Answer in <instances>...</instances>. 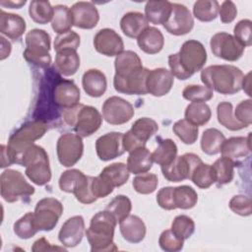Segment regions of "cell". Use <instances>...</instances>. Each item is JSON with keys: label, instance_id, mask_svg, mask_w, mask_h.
<instances>
[{"label": "cell", "instance_id": "6da1fadb", "mask_svg": "<svg viewBox=\"0 0 252 252\" xmlns=\"http://www.w3.org/2000/svg\"><path fill=\"white\" fill-rule=\"evenodd\" d=\"M113 86L116 92L125 94H147V77L149 69L144 68L139 55L126 50L116 56Z\"/></svg>", "mask_w": 252, "mask_h": 252}, {"label": "cell", "instance_id": "7a4b0ae2", "mask_svg": "<svg viewBox=\"0 0 252 252\" xmlns=\"http://www.w3.org/2000/svg\"><path fill=\"white\" fill-rule=\"evenodd\" d=\"M47 130V124L44 120L35 119L25 123L17 129L9 138L8 145L1 146V167L17 163L21 165L24 152L33 142L40 139Z\"/></svg>", "mask_w": 252, "mask_h": 252}, {"label": "cell", "instance_id": "3957f363", "mask_svg": "<svg viewBox=\"0 0 252 252\" xmlns=\"http://www.w3.org/2000/svg\"><path fill=\"white\" fill-rule=\"evenodd\" d=\"M207 61V51L204 45L195 39L186 40L179 52L168 56V65L173 77L186 80L200 71Z\"/></svg>", "mask_w": 252, "mask_h": 252}, {"label": "cell", "instance_id": "277c9868", "mask_svg": "<svg viewBox=\"0 0 252 252\" xmlns=\"http://www.w3.org/2000/svg\"><path fill=\"white\" fill-rule=\"evenodd\" d=\"M242 71L233 65H211L201 72L203 84L221 94H234L241 90Z\"/></svg>", "mask_w": 252, "mask_h": 252}, {"label": "cell", "instance_id": "5b68a950", "mask_svg": "<svg viewBox=\"0 0 252 252\" xmlns=\"http://www.w3.org/2000/svg\"><path fill=\"white\" fill-rule=\"evenodd\" d=\"M116 223L115 218L106 210L96 213L92 218L86 231L92 252L116 251L118 249L113 241Z\"/></svg>", "mask_w": 252, "mask_h": 252}, {"label": "cell", "instance_id": "8992f818", "mask_svg": "<svg viewBox=\"0 0 252 252\" xmlns=\"http://www.w3.org/2000/svg\"><path fill=\"white\" fill-rule=\"evenodd\" d=\"M63 119L81 137L93 135L102 123V116L95 107L81 103L64 110Z\"/></svg>", "mask_w": 252, "mask_h": 252}, {"label": "cell", "instance_id": "52a82bcc", "mask_svg": "<svg viewBox=\"0 0 252 252\" xmlns=\"http://www.w3.org/2000/svg\"><path fill=\"white\" fill-rule=\"evenodd\" d=\"M21 165L26 167V175L36 185H45L51 179L48 155L38 145L32 144L24 152Z\"/></svg>", "mask_w": 252, "mask_h": 252}, {"label": "cell", "instance_id": "ba28073f", "mask_svg": "<svg viewBox=\"0 0 252 252\" xmlns=\"http://www.w3.org/2000/svg\"><path fill=\"white\" fill-rule=\"evenodd\" d=\"M50 35L40 29H33L26 35V49L24 58L31 64L40 68H46L51 63Z\"/></svg>", "mask_w": 252, "mask_h": 252}, {"label": "cell", "instance_id": "9c48e42d", "mask_svg": "<svg viewBox=\"0 0 252 252\" xmlns=\"http://www.w3.org/2000/svg\"><path fill=\"white\" fill-rule=\"evenodd\" d=\"M0 192L6 202L14 203L32 196L34 188L28 183L20 171L6 169L0 176Z\"/></svg>", "mask_w": 252, "mask_h": 252}, {"label": "cell", "instance_id": "30bf717a", "mask_svg": "<svg viewBox=\"0 0 252 252\" xmlns=\"http://www.w3.org/2000/svg\"><path fill=\"white\" fill-rule=\"evenodd\" d=\"M63 213V205L55 198H43L36 203L33 220L38 230H52Z\"/></svg>", "mask_w": 252, "mask_h": 252}, {"label": "cell", "instance_id": "8fae6325", "mask_svg": "<svg viewBox=\"0 0 252 252\" xmlns=\"http://www.w3.org/2000/svg\"><path fill=\"white\" fill-rule=\"evenodd\" d=\"M56 152L58 160L63 166L71 167L75 165L84 153L82 137L74 133L62 134L57 140Z\"/></svg>", "mask_w": 252, "mask_h": 252}, {"label": "cell", "instance_id": "7c38bea8", "mask_svg": "<svg viewBox=\"0 0 252 252\" xmlns=\"http://www.w3.org/2000/svg\"><path fill=\"white\" fill-rule=\"evenodd\" d=\"M202 162V159L195 154L187 153L176 157L169 164L161 166L163 177L170 182H180L190 179L193 169Z\"/></svg>", "mask_w": 252, "mask_h": 252}, {"label": "cell", "instance_id": "4fadbf2b", "mask_svg": "<svg viewBox=\"0 0 252 252\" xmlns=\"http://www.w3.org/2000/svg\"><path fill=\"white\" fill-rule=\"evenodd\" d=\"M210 45L215 56L230 62L238 60L243 55L245 49L233 35L223 32L214 34Z\"/></svg>", "mask_w": 252, "mask_h": 252}, {"label": "cell", "instance_id": "5bb4252c", "mask_svg": "<svg viewBox=\"0 0 252 252\" xmlns=\"http://www.w3.org/2000/svg\"><path fill=\"white\" fill-rule=\"evenodd\" d=\"M133 105L120 96H110L102 104V116L111 125H121L134 116Z\"/></svg>", "mask_w": 252, "mask_h": 252}, {"label": "cell", "instance_id": "9a60e30c", "mask_svg": "<svg viewBox=\"0 0 252 252\" xmlns=\"http://www.w3.org/2000/svg\"><path fill=\"white\" fill-rule=\"evenodd\" d=\"M52 102L64 110L74 107L80 103V89L72 80L61 79L58 77L51 90Z\"/></svg>", "mask_w": 252, "mask_h": 252}, {"label": "cell", "instance_id": "2e32d148", "mask_svg": "<svg viewBox=\"0 0 252 252\" xmlns=\"http://www.w3.org/2000/svg\"><path fill=\"white\" fill-rule=\"evenodd\" d=\"M193 27L194 19L190 10L183 4L172 3L170 16L163 24L166 32L173 35H183L190 32Z\"/></svg>", "mask_w": 252, "mask_h": 252}, {"label": "cell", "instance_id": "e0dca14e", "mask_svg": "<svg viewBox=\"0 0 252 252\" xmlns=\"http://www.w3.org/2000/svg\"><path fill=\"white\" fill-rule=\"evenodd\" d=\"M95 151L99 159L108 161L125 153L123 146V134L120 132H109L100 136L95 142Z\"/></svg>", "mask_w": 252, "mask_h": 252}, {"label": "cell", "instance_id": "ac0fdd59", "mask_svg": "<svg viewBox=\"0 0 252 252\" xmlns=\"http://www.w3.org/2000/svg\"><path fill=\"white\" fill-rule=\"evenodd\" d=\"M94 46L95 50L105 56H117L124 49L122 37L112 29H101L94 37Z\"/></svg>", "mask_w": 252, "mask_h": 252}, {"label": "cell", "instance_id": "d6986e66", "mask_svg": "<svg viewBox=\"0 0 252 252\" xmlns=\"http://www.w3.org/2000/svg\"><path fill=\"white\" fill-rule=\"evenodd\" d=\"M70 13L73 26L79 29L91 30L97 25L99 20L98 11L92 2H76L70 8Z\"/></svg>", "mask_w": 252, "mask_h": 252}, {"label": "cell", "instance_id": "ffe728a7", "mask_svg": "<svg viewBox=\"0 0 252 252\" xmlns=\"http://www.w3.org/2000/svg\"><path fill=\"white\" fill-rule=\"evenodd\" d=\"M174 77L165 68H156L150 70L147 77L148 93L154 96H162L168 94L173 86Z\"/></svg>", "mask_w": 252, "mask_h": 252}, {"label": "cell", "instance_id": "44dd1931", "mask_svg": "<svg viewBox=\"0 0 252 252\" xmlns=\"http://www.w3.org/2000/svg\"><path fill=\"white\" fill-rule=\"evenodd\" d=\"M85 231V220L82 216L69 218L61 226L58 239L65 247H76L81 243Z\"/></svg>", "mask_w": 252, "mask_h": 252}, {"label": "cell", "instance_id": "7402d4cb", "mask_svg": "<svg viewBox=\"0 0 252 252\" xmlns=\"http://www.w3.org/2000/svg\"><path fill=\"white\" fill-rule=\"evenodd\" d=\"M251 133L247 137H231L223 141L220 147L222 157H226L232 160L246 158L251 152Z\"/></svg>", "mask_w": 252, "mask_h": 252}, {"label": "cell", "instance_id": "603a6c76", "mask_svg": "<svg viewBox=\"0 0 252 252\" xmlns=\"http://www.w3.org/2000/svg\"><path fill=\"white\" fill-rule=\"evenodd\" d=\"M120 232L123 238L130 243H139L146 236V225L141 218L129 215L119 222Z\"/></svg>", "mask_w": 252, "mask_h": 252}, {"label": "cell", "instance_id": "cb8c5ba5", "mask_svg": "<svg viewBox=\"0 0 252 252\" xmlns=\"http://www.w3.org/2000/svg\"><path fill=\"white\" fill-rule=\"evenodd\" d=\"M85 93L92 97H100L106 91L107 81L105 75L97 69L86 71L82 78Z\"/></svg>", "mask_w": 252, "mask_h": 252}, {"label": "cell", "instance_id": "d4e9b609", "mask_svg": "<svg viewBox=\"0 0 252 252\" xmlns=\"http://www.w3.org/2000/svg\"><path fill=\"white\" fill-rule=\"evenodd\" d=\"M26 22L20 15L0 12V32L7 37L16 40L19 39L26 31Z\"/></svg>", "mask_w": 252, "mask_h": 252}, {"label": "cell", "instance_id": "484cf974", "mask_svg": "<svg viewBox=\"0 0 252 252\" xmlns=\"http://www.w3.org/2000/svg\"><path fill=\"white\" fill-rule=\"evenodd\" d=\"M149 27L146 16L140 12H128L120 20V28L123 33L130 38H138Z\"/></svg>", "mask_w": 252, "mask_h": 252}, {"label": "cell", "instance_id": "4316f807", "mask_svg": "<svg viewBox=\"0 0 252 252\" xmlns=\"http://www.w3.org/2000/svg\"><path fill=\"white\" fill-rule=\"evenodd\" d=\"M138 46L147 54L158 53L164 44V37L162 32L155 28L148 27L137 38Z\"/></svg>", "mask_w": 252, "mask_h": 252}, {"label": "cell", "instance_id": "83f0119b", "mask_svg": "<svg viewBox=\"0 0 252 252\" xmlns=\"http://www.w3.org/2000/svg\"><path fill=\"white\" fill-rule=\"evenodd\" d=\"M80 67V57L77 50L62 49L56 52L54 68L63 76L69 77L76 74Z\"/></svg>", "mask_w": 252, "mask_h": 252}, {"label": "cell", "instance_id": "f1b7e54d", "mask_svg": "<svg viewBox=\"0 0 252 252\" xmlns=\"http://www.w3.org/2000/svg\"><path fill=\"white\" fill-rule=\"evenodd\" d=\"M129 154L127 167L131 173H146L152 168L154 162L152 153L146 147L139 148Z\"/></svg>", "mask_w": 252, "mask_h": 252}, {"label": "cell", "instance_id": "f546056e", "mask_svg": "<svg viewBox=\"0 0 252 252\" xmlns=\"http://www.w3.org/2000/svg\"><path fill=\"white\" fill-rule=\"evenodd\" d=\"M172 3L169 1H148L145 6V16L154 25H163L169 18Z\"/></svg>", "mask_w": 252, "mask_h": 252}, {"label": "cell", "instance_id": "4dcf8cb0", "mask_svg": "<svg viewBox=\"0 0 252 252\" xmlns=\"http://www.w3.org/2000/svg\"><path fill=\"white\" fill-rule=\"evenodd\" d=\"M99 176L112 188L122 186L127 182L130 176V171L127 164L123 162H114L105 166Z\"/></svg>", "mask_w": 252, "mask_h": 252}, {"label": "cell", "instance_id": "1f68e13d", "mask_svg": "<svg viewBox=\"0 0 252 252\" xmlns=\"http://www.w3.org/2000/svg\"><path fill=\"white\" fill-rule=\"evenodd\" d=\"M158 123L149 117H142L137 119L129 132L131 135L142 145L146 146L147 141L158 132Z\"/></svg>", "mask_w": 252, "mask_h": 252}, {"label": "cell", "instance_id": "d6a6232c", "mask_svg": "<svg viewBox=\"0 0 252 252\" xmlns=\"http://www.w3.org/2000/svg\"><path fill=\"white\" fill-rule=\"evenodd\" d=\"M224 140L225 137L221 131L216 128L206 129L201 138V149L206 155H217L220 153Z\"/></svg>", "mask_w": 252, "mask_h": 252}, {"label": "cell", "instance_id": "836d02e7", "mask_svg": "<svg viewBox=\"0 0 252 252\" xmlns=\"http://www.w3.org/2000/svg\"><path fill=\"white\" fill-rule=\"evenodd\" d=\"M185 119L196 126H203L212 116L210 106L205 102H191L185 109Z\"/></svg>", "mask_w": 252, "mask_h": 252}, {"label": "cell", "instance_id": "e575fe53", "mask_svg": "<svg viewBox=\"0 0 252 252\" xmlns=\"http://www.w3.org/2000/svg\"><path fill=\"white\" fill-rule=\"evenodd\" d=\"M177 156V146L171 139L159 141L157 149L152 154L153 160L160 166L169 164Z\"/></svg>", "mask_w": 252, "mask_h": 252}, {"label": "cell", "instance_id": "d590c367", "mask_svg": "<svg viewBox=\"0 0 252 252\" xmlns=\"http://www.w3.org/2000/svg\"><path fill=\"white\" fill-rule=\"evenodd\" d=\"M53 18L51 21V27L58 34L65 33L71 31L73 21L70 13V8L66 5H56L53 7Z\"/></svg>", "mask_w": 252, "mask_h": 252}, {"label": "cell", "instance_id": "8d00e7d4", "mask_svg": "<svg viewBox=\"0 0 252 252\" xmlns=\"http://www.w3.org/2000/svg\"><path fill=\"white\" fill-rule=\"evenodd\" d=\"M173 201L176 209L189 210L197 204L198 195L191 186L181 185L173 187Z\"/></svg>", "mask_w": 252, "mask_h": 252}, {"label": "cell", "instance_id": "74e56055", "mask_svg": "<svg viewBox=\"0 0 252 252\" xmlns=\"http://www.w3.org/2000/svg\"><path fill=\"white\" fill-rule=\"evenodd\" d=\"M212 166L215 171L216 182L219 186L227 184L232 181L234 177V160L226 157H221L218 158Z\"/></svg>", "mask_w": 252, "mask_h": 252}, {"label": "cell", "instance_id": "f35d334b", "mask_svg": "<svg viewBox=\"0 0 252 252\" xmlns=\"http://www.w3.org/2000/svg\"><path fill=\"white\" fill-rule=\"evenodd\" d=\"M232 104L228 101H221L218 104L217 107V115L218 121L223 127L230 131H238L247 126L240 123L232 113Z\"/></svg>", "mask_w": 252, "mask_h": 252}, {"label": "cell", "instance_id": "ab89813d", "mask_svg": "<svg viewBox=\"0 0 252 252\" xmlns=\"http://www.w3.org/2000/svg\"><path fill=\"white\" fill-rule=\"evenodd\" d=\"M192 182L201 189H207L216 182V175L211 164L200 162L192 171Z\"/></svg>", "mask_w": 252, "mask_h": 252}, {"label": "cell", "instance_id": "60d3db41", "mask_svg": "<svg viewBox=\"0 0 252 252\" xmlns=\"http://www.w3.org/2000/svg\"><path fill=\"white\" fill-rule=\"evenodd\" d=\"M53 7L48 1H32L29 7V14L32 20L39 25H45L52 21Z\"/></svg>", "mask_w": 252, "mask_h": 252}, {"label": "cell", "instance_id": "b9f144b4", "mask_svg": "<svg viewBox=\"0 0 252 252\" xmlns=\"http://www.w3.org/2000/svg\"><path fill=\"white\" fill-rule=\"evenodd\" d=\"M220 4L218 1L201 0L195 2L193 6V14L196 19L201 22H212L219 14Z\"/></svg>", "mask_w": 252, "mask_h": 252}, {"label": "cell", "instance_id": "7bdbcfd3", "mask_svg": "<svg viewBox=\"0 0 252 252\" xmlns=\"http://www.w3.org/2000/svg\"><path fill=\"white\" fill-rule=\"evenodd\" d=\"M105 210L115 218L117 222H120L130 215L132 210V203L127 196L117 195L108 203Z\"/></svg>", "mask_w": 252, "mask_h": 252}, {"label": "cell", "instance_id": "ee69618b", "mask_svg": "<svg viewBox=\"0 0 252 252\" xmlns=\"http://www.w3.org/2000/svg\"><path fill=\"white\" fill-rule=\"evenodd\" d=\"M172 130L174 134L181 140V142L186 145H192L198 139V126L190 123L186 119L176 121L172 126Z\"/></svg>", "mask_w": 252, "mask_h": 252}, {"label": "cell", "instance_id": "f6af8a7d", "mask_svg": "<svg viewBox=\"0 0 252 252\" xmlns=\"http://www.w3.org/2000/svg\"><path fill=\"white\" fill-rule=\"evenodd\" d=\"M37 231L33 220V213H27L14 223V232L21 239H30Z\"/></svg>", "mask_w": 252, "mask_h": 252}, {"label": "cell", "instance_id": "bcb514c9", "mask_svg": "<svg viewBox=\"0 0 252 252\" xmlns=\"http://www.w3.org/2000/svg\"><path fill=\"white\" fill-rule=\"evenodd\" d=\"M171 230L179 238L188 239L195 231V222L192 218L186 215H179L174 218L171 223Z\"/></svg>", "mask_w": 252, "mask_h": 252}, {"label": "cell", "instance_id": "7dc6e473", "mask_svg": "<svg viewBox=\"0 0 252 252\" xmlns=\"http://www.w3.org/2000/svg\"><path fill=\"white\" fill-rule=\"evenodd\" d=\"M182 95L185 99L192 102H205L214 96L213 90L206 86L188 85L184 88Z\"/></svg>", "mask_w": 252, "mask_h": 252}, {"label": "cell", "instance_id": "c3c4849f", "mask_svg": "<svg viewBox=\"0 0 252 252\" xmlns=\"http://www.w3.org/2000/svg\"><path fill=\"white\" fill-rule=\"evenodd\" d=\"M158 184V178L155 173H141L133 179L132 185L136 192L140 194H151L156 191Z\"/></svg>", "mask_w": 252, "mask_h": 252}, {"label": "cell", "instance_id": "681fc988", "mask_svg": "<svg viewBox=\"0 0 252 252\" xmlns=\"http://www.w3.org/2000/svg\"><path fill=\"white\" fill-rule=\"evenodd\" d=\"M85 174L76 168L65 170L59 178V187L63 192L74 193Z\"/></svg>", "mask_w": 252, "mask_h": 252}, {"label": "cell", "instance_id": "f907efd6", "mask_svg": "<svg viewBox=\"0 0 252 252\" xmlns=\"http://www.w3.org/2000/svg\"><path fill=\"white\" fill-rule=\"evenodd\" d=\"M158 244L163 251L177 252L183 248L184 240L175 235L171 229H165L159 235Z\"/></svg>", "mask_w": 252, "mask_h": 252}, {"label": "cell", "instance_id": "816d5d0a", "mask_svg": "<svg viewBox=\"0 0 252 252\" xmlns=\"http://www.w3.org/2000/svg\"><path fill=\"white\" fill-rule=\"evenodd\" d=\"M92 182H93V176H87L82 179V181L79 183L77 189L73 193L76 197V199L83 204H92L95 202L97 199L93 194L92 190Z\"/></svg>", "mask_w": 252, "mask_h": 252}, {"label": "cell", "instance_id": "f5cc1de1", "mask_svg": "<svg viewBox=\"0 0 252 252\" xmlns=\"http://www.w3.org/2000/svg\"><path fill=\"white\" fill-rule=\"evenodd\" d=\"M80 45V35L69 31L65 33L58 34L54 39V50L57 52L62 49H74L77 50Z\"/></svg>", "mask_w": 252, "mask_h": 252}, {"label": "cell", "instance_id": "db71d44e", "mask_svg": "<svg viewBox=\"0 0 252 252\" xmlns=\"http://www.w3.org/2000/svg\"><path fill=\"white\" fill-rule=\"evenodd\" d=\"M229 209L236 215L241 217H248L252 214V202L251 199L244 195L233 196L229 203Z\"/></svg>", "mask_w": 252, "mask_h": 252}, {"label": "cell", "instance_id": "11a10c76", "mask_svg": "<svg viewBox=\"0 0 252 252\" xmlns=\"http://www.w3.org/2000/svg\"><path fill=\"white\" fill-rule=\"evenodd\" d=\"M251 31H252V22L250 20L244 19L239 21L233 30L234 37L244 46H250L251 41Z\"/></svg>", "mask_w": 252, "mask_h": 252}, {"label": "cell", "instance_id": "9f6ffc18", "mask_svg": "<svg viewBox=\"0 0 252 252\" xmlns=\"http://www.w3.org/2000/svg\"><path fill=\"white\" fill-rule=\"evenodd\" d=\"M252 100L250 98L244 99L236 105L234 110V117L247 127L252 123Z\"/></svg>", "mask_w": 252, "mask_h": 252}, {"label": "cell", "instance_id": "6f0895ef", "mask_svg": "<svg viewBox=\"0 0 252 252\" xmlns=\"http://www.w3.org/2000/svg\"><path fill=\"white\" fill-rule=\"evenodd\" d=\"M158 205L167 211L175 210V204L173 201V187L167 186L161 188L157 194Z\"/></svg>", "mask_w": 252, "mask_h": 252}, {"label": "cell", "instance_id": "680465c9", "mask_svg": "<svg viewBox=\"0 0 252 252\" xmlns=\"http://www.w3.org/2000/svg\"><path fill=\"white\" fill-rule=\"evenodd\" d=\"M219 14H220V21L223 24L231 23L237 15V9L235 4L230 0L223 1L220 7L219 8Z\"/></svg>", "mask_w": 252, "mask_h": 252}, {"label": "cell", "instance_id": "91938a15", "mask_svg": "<svg viewBox=\"0 0 252 252\" xmlns=\"http://www.w3.org/2000/svg\"><path fill=\"white\" fill-rule=\"evenodd\" d=\"M113 189L114 188L108 185L99 175L96 177H93L92 190H93V194L96 199L104 198L108 196L110 193H112Z\"/></svg>", "mask_w": 252, "mask_h": 252}, {"label": "cell", "instance_id": "94428289", "mask_svg": "<svg viewBox=\"0 0 252 252\" xmlns=\"http://www.w3.org/2000/svg\"><path fill=\"white\" fill-rule=\"evenodd\" d=\"M32 250L33 252H36V251H51V250H59V251H65V248L63 247H59V246H52L49 241H47L44 237H41L39 239H37L32 247Z\"/></svg>", "mask_w": 252, "mask_h": 252}, {"label": "cell", "instance_id": "6125c7cd", "mask_svg": "<svg viewBox=\"0 0 252 252\" xmlns=\"http://www.w3.org/2000/svg\"><path fill=\"white\" fill-rule=\"evenodd\" d=\"M251 73L249 72L246 76L243 77V80H242V85H241V89H243V91L248 94V95H251V93H250V88H251Z\"/></svg>", "mask_w": 252, "mask_h": 252}, {"label": "cell", "instance_id": "be15d7a7", "mask_svg": "<svg viewBox=\"0 0 252 252\" xmlns=\"http://www.w3.org/2000/svg\"><path fill=\"white\" fill-rule=\"evenodd\" d=\"M26 4V1H17V2H13V1H10V2H1L0 5L1 6H7L11 9H20L23 5Z\"/></svg>", "mask_w": 252, "mask_h": 252}]
</instances>
